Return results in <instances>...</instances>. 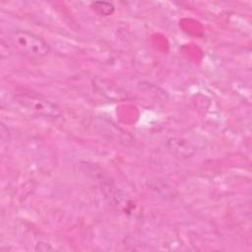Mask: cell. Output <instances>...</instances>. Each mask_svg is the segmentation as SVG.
<instances>
[{"instance_id":"6da1fadb","label":"cell","mask_w":252,"mask_h":252,"mask_svg":"<svg viewBox=\"0 0 252 252\" xmlns=\"http://www.w3.org/2000/svg\"><path fill=\"white\" fill-rule=\"evenodd\" d=\"M12 46L22 55L31 59L45 57L49 51V45L38 35L29 31H14L10 33Z\"/></svg>"},{"instance_id":"3957f363","label":"cell","mask_w":252,"mask_h":252,"mask_svg":"<svg viewBox=\"0 0 252 252\" xmlns=\"http://www.w3.org/2000/svg\"><path fill=\"white\" fill-rule=\"evenodd\" d=\"M91 8L100 16H109L114 12V6L109 2L94 1L91 4Z\"/></svg>"},{"instance_id":"7a4b0ae2","label":"cell","mask_w":252,"mask_h":252,"mask_svg":"<svg viewBox=\"0 0 252 252\" xmlns=\"http://www.w3.org/2000/svg\"><path fill=\"white\" fill-rule=\"evenodd\" d=\"M15 100L28 112L44 117L56 118L61 115L59 106L47 97L28 91L15 94Z\"/></svg>"}]
</instances>
